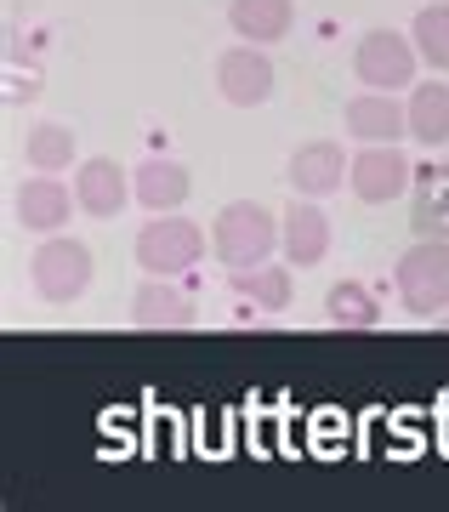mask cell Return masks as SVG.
I'll list each match as a JSON object with an SVG mask.
<instances>
[{"instance_id":"obj_1","label":"cell","mask_w":449,"mask_h":512,"mask_svg":"<svg viewBox=\"0 0 449 512\" xmlns=\"http://www.w3.org/2000/svg\"><path fill=\"white\" fill-rule=\"evenodd\" d=\"M279 251V217L262 200H228L211 222V256L222 268H256Z\"/></svg>"},{"instance_id":"obj_2","label":"cell","mask_w":449,"mask_h":512,"mask_svg":"<svg viewBox=\"0 0 449 512\" xmlns=\"http://www.w3.org/2000/svg\"><path fill=\"white\" fill-rule=\"evenodd\" d=\"M91 274H97V256H91L86 239H69V234H46L29 256V285H35L40 302L52 308H69L91 291Z\"/></svg>"},{"instance_id":"obj_3","label":"cell","mask_w":449,"mask_h":512,"mask_svg":"<svg viewBox=\"0 0 449 512\" xmlns=\"http://www.w3.org/2000/svg\"><path fill=\"white\" fill-rule=\"evenodd\" d=\"M205 228L199 222H188L182 211H160L154 222H143L137 228V245H131V256H137V268L154 279H182L188 268H199V256H205Z\"/></svg>"},{"instance_id":"obj_4","label":"cell","mask_w":449,"mask_h":512,"mask_svg":"<svg viewBox=\"0 0 449 512\" xmlns=\"http://www.w3.org/2000/svg\"><path fill=\"white\" fill-rule=\"evenodd\" d=\"M398 302L415 319H438L449 308V239H415L393 268Z\"/></svg>"},{"instance_id":"obj_5","label":"cell","mask_w":449,"mask_h":512,"mask_svg":"<svg viewBox=\"0 0 449 512\" xmlns=\"http://www.w3.org/2000/svg\"><path fill=\"white\" fill-rule=\"evenodd\" d=\"M415 69H421V52H415V40L398 35V29H370V35L353 46V74H359L364 92H410Z\"/></svg>"},{"instance_id":"obj_6","label":"cell","mask_w":449,"mask_h":512,"mask_svg":"<svg viewBox=\"0 0 449 512\" xmlns=\"http://www.w3.org/2000/svg\"><path fill=\"white\" fill-rule=\"evenodd\" d=\"M410 183H415V165L398 154V143H359L353 171H347V188H353L364 205L404 200V194H410Z\"/></svg>"},{"instance_id":"obj_7","label":"cell","mask_w":449,"mask_h":512,"mask_svg":"<svg viewBox=\"0 0 449 512\" xmlns=\"http://www.w3.org/2000/svg\"><path fill=\"white\" fill-rule=\"evenodd\" d=\"M273 63H268V46H228V52L216 57V92L222 103H234V109H262L273 97Z\"/></svg>"},{"instance_id":"obj_8","label":"cell","mask_w":449,"mask_h":512,"mask_svg":"<svg viewBox=\"0 0 449 512\" xmlns=\"http://www.w3.org/2000/svg\"><path fill=\"white\" fill-rule=\"evenodd\" d=\"M74 200H80V211L97 222L120 217L137 194H131V171L120 160H108V154H91V160L74 165Z\"/></svg>"},{"instance_id":"obj_9","label":"cell","mask_w":449,"mask_h":512,"mask_svg":"<svg viewBox=\"0 0 449 512\" xmlns=\"http://www.w3.org/2000/svg\"><path fill=\"white\" fill-rule=\"evenodd\" d=\"M347 171H353V160L342 154L336 137H313V143H302L296 154H290V165H285L290 188H296L302 200H324V194L347 188Z\"/></svg>"},{"instance_id":"obj_10","label":"cell","mask_w":449,"mask_h":512,"mask_svg":"<svg viewBox=\"0 0 449 512\" xmlns=\"http://www.w3.org/2000/svg\"><path fill=\"white\" fill-rule=\"evenodd\" d=\"M342 131L353 143H404L410 137V109L398 103V92H359L347 97Z\"/></svg>"},{"instance_id":"obj_11","label":"cell","mask_w":449,"mask_h":512,"mask_svg":"<svg viewBox=\"0 0 449 512\" xmlns=\"http://www.w3.org/2000/svg\"><path fill=\"white\" fill-rule=\"evenodd\" d=\"M279 251H285L290 268H319L324 256H330V217L319 211V200H296L285 205V217H279Z\"/></svg>"},{"instance_id":"obj_12","label":"cell","mask_w":449,"mask_h":512,"mask_svg":"<svg viewBox=\"0 0 449 512\" xmlns=\"http://www.w3.org/2000/svg\"><path fill=\"white\" fill-rule=\"evenodd\" d=\"M74 194L63 177H52V171H40V177H29V183L18 188V222L29 228V234H63V222H69L74 211Z\"/></svg>"},{"instance_id":"obj_13","label":"cell","mask_w":449,"mask_h":512,"mask_svg":"<svg viewBox=\"0 0 449 512\" xmlns=\"http://www.w3.org/2000/svg\"><path fill=\"white\" fill-rule=\"evenodd\" d=\"M410 228L415 239H449V160L421 165L410 183Z\"/></svg>"},{"instance_id":"obj_14","label":"cell","mask_w":449,"mask_h":512,"mask_svg":"<svg viewBox=\"0 0 449 512\" xmlns=\"http://www.w3.org/2000/svg\"><path fill=\"white\" fill-rule=\"evenodd\" d=\"M188 188H194L188 165L160 160V154L131 171V194H137V205H143L148 217H160V211H182V205H188Z\"/></svg>"},{"instance_id":"obj_15","label":"cell","mask_w":449,"mask_h":512,"mask_svg":"<svg viewBox=\"0 0 449 512\" xmlns=\"http://www.w3.org/2000/svg\"><path fill=\"white\" fill-rule=\"evenodd\" d=\"M131 319L143 330H188L199 319L194 313V296L177 291V279H143V291L131 296Z\"/></svg>"},{"instance_id":"obj_16","label":"cell","mask_w":449,"mask_h":512,"mask_svg":"<svg viewBox=\"0 0 449 512\" xmlns=\"http://www.w3.org/2000/svg\"><path fill=\"white\" fill-rule=\"evenodd\" d=\"M228 29L251 46H273L296 29V0H228Z\"/></svg>"},{"instance_id":"obj_17","label":"cell","mask_w":449,"mask_h":512,"mask_svg":"<svg viewBox=\"0 0 449 512\" xmlns=\"http://www.w3.org/2000/svg\"><path fill=\"white\" fill-rule=\"evenodd\" d=\"M404 109H410V137L421 148L449 143V86L438 74H432V80H415L410 97H404Z\"/></svg>"},{"instance_id":"obj_18","label":"cell","mask_w":449,"mask_h":512,"mask_svg":"<svg viewBox=\"0 0 449 512\" xmlns=\"http://www.w3.org/2000/svg\"><path fill=\"white\" fill-rule=\"evenodd\" d=\"M228 285H234V296H239V302H251L256 313H285L290 296H296L290 268H273V262H256V268H228Z\"/></svg>"},{"instance_id":"obj_19","label":"cell","mask_w":449,"mask_h":512,"mask_svg":"<svg viewBox=\"0 0 449 512\" xmlns=\"http://www.w3.org/2000/svg\"><path fill=\"white\" fill-rule=\"evenodd\" d=\"M324 319L336 330H376L381 302L370 296V285H359V279H336V285L324 291Z\"/></svg>"},{"instance_id":"obj_20","label":"cell","mask_w":449,"mask_h":512,"mask_svg":"<svg viewBox=\"0 0 449 512\" xmlns=\"http://www.w3.org/2000/svg\"><path fill=\"white\" fill-rule=\"evenodd\" d=\"M410 40H415V52H421V63H427L432 74H449V0L415 12Z\"/></svg>"},{"instance_id":"obj_21","label":"cell","mask_w":449,"mask_h":512,"mask_svg":"<svg viewBox=\"0 0 449 512\" xmlns=\"http://www.w3.org/2000/svg\"><path fill=\"white\" fill-rule=\"evenodd\" d=\"M23 160L35 165V171H69L74 165V131L57 126V120H46V126H35L29 137H23Z\"/></svg>"},{"instance_id":"obj_22","label":"cell","mask_w":449,"mask_h":512,"mask_svg":"<svg viewBox=\"0 0 449 512\" xmlns=\"http://www.w3.org/2000/svg\"><path fill=\"white\" fill-rule=\"evenodd\" d=\"M432 325H438V330H449V313H438V319H432Z\"/></svg>"}]
</instances>
